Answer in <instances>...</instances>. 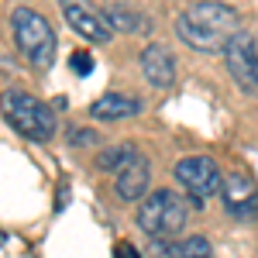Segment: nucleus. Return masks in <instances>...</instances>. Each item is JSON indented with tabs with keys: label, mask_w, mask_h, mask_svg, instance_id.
I'll return each instance as SVG.
<instances>
[{
	"label": "nucleus",
	"mask_w": 258,
	"mask_h": 258,
	"mask_svg": "<svg viewBox=\"0 0 258 258\" xmlns=\"http://www.w3.org/2000/svg\"><path fill=\"white\" fill-rule=\"evenodd\" d=\"M107 21H110V28H120V31H145V28H148L138 14H131V11H124V7H110V11H107Z\"/></svg>",
	"instance_id": "obj_14"
},
{
	"label": "nucleus",
	"mask_w": 258,
	"mask_h": 258,
	"mask_svg": "<svg viewBox=\"0 0 258 258\" xmlns=\"http://www.w3.org/2000/svg\"><path fill=\"white\" fill-rule=\"evenodd\" d=\"M186 217H189V203L172 189L148 193V200L138 207V227L145 234H152V238L179 234L186 227Z\"/></svg>",
	"instance_id": "obj_4"
},
{
	"label": "nucleus",
	"mask_w": 258,
	"mask_h": 258,
	"mask_svg": "<svg viewBox=\"0 0 258 258\" xmlns=\"http://www.w3.org/2000/svg\"><path fill=\"white\" fill-rule=\"evenodd\" d=\"M114 255H117V258H138V251H135L131 244H124V241H120L117 248H114Z\"/></svg>",
	"instance_id": "obj_17"
},
{
	"label": "nucleus",
	"mask_w": 258,
	"mask_h": 258,
	"mask_svg": "<svg viewBox=\"0 0 258 258\" xmlns=\"http://www.w3.org/2000/svg\"><path fill=\"white\" fill-rule=\"evenodd\" d=\"M155 251H162L165 258H214V248L203 234H193V238L179 241V244H159L155 241Z\"/></svg>",
	"instance_id": "obj_12"
},
{
	"label": "nucleus",
	"mask_w": 258,
	"mask_h": 258,
	"mask_svg": "<svg viewBox=\"0 0 258 258\" xmlns=\"http://www.w3.org/2000/svg\"><path fill=\"white\" fill-rule=\"evenodd\" d=\"M138 110H141V100L127 97V93H103L97 103H90V114L97 120H124V117H135Z\"/></svg>",
	"instance_id": "obj_11"
},
{
	"label": "nucleus",
	"mask_w": 258,
	"mask_h": 258,
	"mask_svg": "<svg viewBox=\"0 0 258 258\" xmlns=\"http://www.w3.org/2000/svg\"><path fill=\"white\" fill-rule=\"evenodd\" d=\"M141 73L155 90H169L176 83V62L169 55V48L165 45H148L141 52Z\"/></svg>",
	"instance_id": "obj_9"
},
{
	"label": "nucleus",
	"mask_w": 258,
	"mask_h": 258,
	"mask_svg": "<svg viewBox=\"0 0 258 258\" xmlns=\"http://www.w3.org/2000/svg\"><path fill=\"white\" fill-rule=\"evenodd\" d=\"M59 7H62V14H66V21H69V28L80 38L93 41V45H107V41L114 38V28H110L107 14H100L90 0H59Z\"/></svg>",
	"instance_id": "obj_6"
},
{
	"label": "nucleus",
	"mask_w": 258,
	"mask_h": 258,
	"mask_svg": "<svg viewBox=\"0 0 258 258\" xmlns=\"http://www.w3.org/2000/svg\"><path fill=\"white\" fill-rule=\"evenodd\" d=\"M69 66H73L76 76H90V73H93V59H90V52H73Z\"/></svg>",
	"instance_id": "obj_15"
},
{
	"label": "nucleus",
	"mask_w": 258,
	"mask_h": 258,
	"mask_svg": "<svg viewBox=\"0 0 258 258\" xmlns=\"http://www.w3.org/2000/svg\"><path fill=\"white\" fill-rule=\"evenodd\" d=\"M176 182L189 193L193 200H207L214 197L220 186V172L214 159H207V155H189V159H179L176 162Z\"/></svg>",
	"instance_id": "obj_7"
},
{
	"label": "nucleus",
	"mask_w": 258,
	"mask_h": 258,
	"mask_svg": "<svg viewBox=\"0 0 258 258\" xmlns=\"http://www.w3.org/2000/svg\"><path fill=\"white\" fill-rule=\"evenodd\" d=\"M0 114L28 141H52L55 135V114L48 110V103H41L38 97H31L24 90H4Z\"/></svg>",
	"instance_id": "obj_2"
},
{
	"label": "nucleus",
	"mask_w": 258,
	"mask_h": 258,
	"mask_svg": "<svg viewBox=\"0 0 258 258\" xmlns=\"http://www.w3.org/2000/svg\"><path fill=\"white\" fill-rule=\"evenodd\" d=\"M135 155H138V152H135L131 145H114V148H103V152H100L97 165L100 169H124Z\"/></svg>",
	"instance_id": "obj_13"
},
{
	"label": "nucleus",
	"mask_w": 258,
	"mask_h": 258,
	"mask_svg": "<svg viewBox=\"0 0 258 258\" xmlns=\"http://www.w3.org/2000/svg\"><path fill=\"white\" fill-rule=\"evenodd\" d=\"M69 141H73V145H97L100 138L90 127H73V131H69Z\"/></svg>",
	"instance_id": "obj_16"
},
{
	"label": "nucleus",
	"mask_w": 258,
	"mask_h": 258,
	"mask_svg": "<svg viewBox=\"0 0 258 258\" xmlns=\"http://www.w3.org/2000/svg\"><path fill=\"white\" fill-rule=\"evenodd\" d=\"M11 28H14V41H18L21 55L31 66H38V69L52 66V59H55V31L38 11L18 7L11 14Z\"/></svg>",
	"instance_id": "obj_3"
},
{
	"label": "nucleus",
	"mask_w": 258,
	"mask_h": 258,
	"mask_svg": "<svg viewBox=\"0 0 258 258\" xmlns=\"http://www.w3.org/2000/svg\"><path fill=\"white\" fill-rule=\"evenodd\" d=\"M148 186H152L148 159H145V155H135V159L117 172V197L120 200H138V197L148 193Z\"/></svg>",
	"instance_id": "obj_10"
},
{
	"label": "nucleus",
	"mask_w": 258,
	"mask_h": 258,
	"mask_svg": "<svg viewBox=\"0 0 258 258\" xmlns=\"http://www.w3.org/2000/svg\"><path fill=\"white\" fill-rule=\"evenodd\" d=\"M238 11L220 0H200L189 4L176 18V35L193 52H224L227 41L238 35Z\"/></svg>",
	"instance_id": "obj_1"
},
{
	"label": "nucleus",
	"mask_w": 258,
	"mask_h": 258,
	"mask_svg": "<svg viewBox=\"0 0 258 258\" xmlns=\"http://www.w3.org/2000/svg\"><path fill=\"white\" fill-rule=\"evenodd\" d=\"M224 59H227V73L234 76V83L244 93H255L258 90V35L238 31L227 41Z\"/></svg>",
	"instance_id": "obj_5"
},
{
	"label": "nucleus",
	"mask_w": 258,
	"mask_h": 258,
	"mask_svg": "<svg viewBox=\"0 0 258 258\" xmlns=\"http://www.w3.org/2000/svg\"><path fill=\"white\" fill-rule=\"evenodd\" d=\"M220 193H224V203L234 217H258V186L248 176H241V172L227 176Z\"/></svg>",
	"instance_id": "obj_8"
}]
</instances>
